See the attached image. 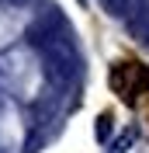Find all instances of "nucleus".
I'll return each instance as SVG.
<instances>
[{"label":"nucleus","mask_w":149,"mask_h":153,"mask_svg":"<svg viewBox=\"0 0 149 153\" xmlns=\"http://www.w3.org/2000/svg\"><path fill=\"white\" fill-rule=\"evenodd\" d=\"M101 4H104V10H108V14H114V18L128 14V7H132V0H101Z\"/></svg>","instance_id":"nucleus-1"},{"label":"nucleus","mask_w":149,"mask_h":153,"mask_svg":"<svg viewBox=\"0 0 149 153\" xmlns=\"http://www.w3.org/2000/svg\"><path fill=\"white\" fill-rule=\"evenodd\" d=\"M111 136V115H101L97 118V139H108Z\"/></svg>","instance_id":"nucleus-2"},{"label":"nucleus","mask_w":149,"mask_h":153,"mask_svg":"<svg viewBox=\"0 0 149 153\" xmlns=\"http://www.w3.org/2000/svg\"><path fill=\"white\" fill-rule=\"evenodd\" d=\"M132 139H135V132H132V129H128V132H125V136H121V139H118V143H114V150H125V146H128Z\"/></svg>","instance_id":"nucleus-3"}]
</instances>
